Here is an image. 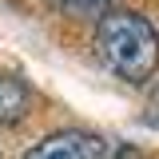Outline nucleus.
I'll use <instances>...</instances> for the list:
<instances>
[{"mask_svg": "<svg viewBox=\"0 0 159 159\" xmlns=\"http://www.w3.org/2000/svg\"><path fill=\"white\" fill-rule=\"evenodd\" d=\"M52 4L64 8V12H72V16H103V8L111 0H52Z\"/></svg>", "mask_w": 159, "mask_h": 159, "instance_id": "obj_4", "label": "nucleus"}, {"mask_svg": "<svg viewBox=\"0 0 159 159\" xmlns=\"http://www.w3.org/2000/svg\"><path fill=\"white\" fill-rule=\"evenodd\" d=\"M24 159H107V143L92 131H52Z\"/></svg>", "mask_w": 159, "mask_h": 159, "instance_id": "obj_2", "label": "nucleus"}, {"mask_svg": "<svg viewBox=\"0 0 159 159\" xmlns=\"http://www.w3.org/2000/svg\"><path fill=\"white\" fill-rule=\"evenodd\" d=\"M96 52L119 80L143 84L159 68V32L139 12H103L96 24Z\"/></svg>", "mask_w": 159, "mask_h": 159, "instance_id": "obj_1", "label": "nucleus"}, {"mask_svg": "<svg viewBox=\"0 0 159 159\" xmlns=\"http://www.w3.org/2000/svg\"><path fill=\"white\" fill-rule=\"evenodd\" d=\"M28 107H32V92H28V84H24L20 76L0 72V127L20 123V119L28 116Z\"/></svg>", "mask_w": 159, "mask_h": 159, "instance_id": "obj_3", "label": "nucleus"}]
</instances>
